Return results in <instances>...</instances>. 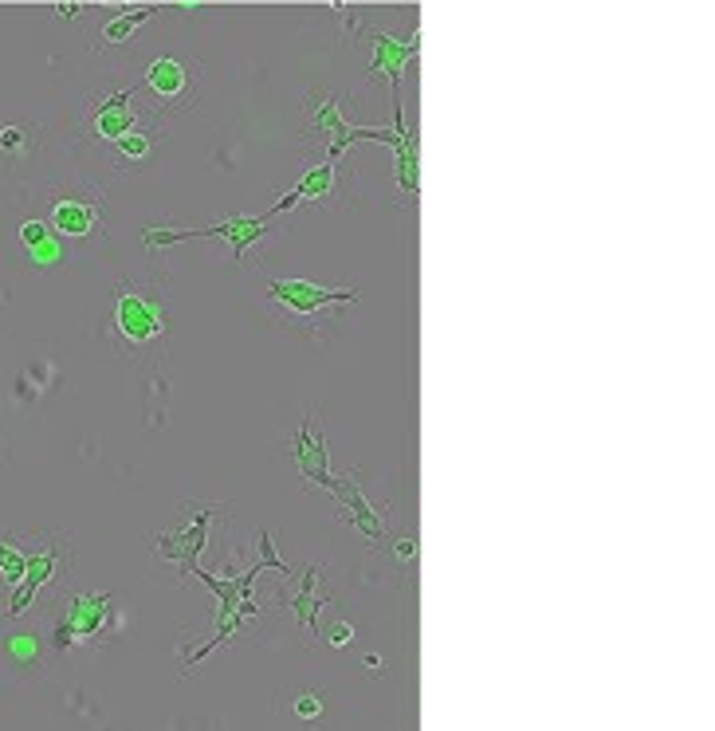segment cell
<instances>
[{"label":"cell","instance_id":"6da1fadb","mask_svg":"<svg viewBox=\"0 0 715 731\" xmlns=\"http://www.w3.org/2000/svg\"><path fill=\"white\" fill-rule=\"evenodd\" d=\"M146 87L158 107H185V102H193V95H189L193 91V71L181 60H170V55H161V60H154L146 67Z\"/></svg>","mask_w":715,"mask_h":731},{"label":"cell","instance_id":"4fadbf2b","mask_svg":"<svg viewBox=\"0 0 715 731\" xmlns=\"http://www.w3.org/2000/svg\"><path fill=\"white\" fill-rule=\"evenodd\" d=\"M102 609H107V594H87L71 613V629L75 633H95L98 622H102Z\"/></svg>","mask_w":715,"mask_h":731},{"label":"cell","instance_id":"5bb4252c","mask_svg":"<svg viewBox=\"0 0 715 731\" xmlns=\"http://www.w3.org/2000/svg\"><path fill=\"white\" fill-rule=\"evenodd\" d=\"M114 146H118V158H130V161H142L150 154V142L146 134H138V130H130V134H122V138H114Z\"/></svg>","mask_w":715,"mask_h":731},{"label":"cell","instance_id":"9c48e42d","mask_svg":"<svg viewBox=\"0 0 715 731\" xmlns=\"http://www.w3.org/2000/svg\"><path fill=\"white\" fill-rule=\"evenodd\" d=\"M330 181H334V165L327 161L323 170H311V173H307L303 181L295 185V193H287L275 208H271V213H287V208H295L299 201H323V197L330 193Z\"/></svg>","mask_w":715,"mask_h":731},{"label":"cell","instance_id":"7a4b0ae2","mask_svg":"<svg viewBox=\"0 0 715 731\" xmlns=\"http://www.w3.org/2000/svg\"><path fill=\"white\" fill-rule=\"evenodd\" d=\"M264 220H224V224H212V228H197V232H170V228H150L146 232V244L150 248H158V244H177V240H189V236H228L232 248H236V256H244L248 248H252V240H260L264 236Z\"/></svg>","mask_w":715,"mask_h":731},{"label":"cell","instance_id":"5b68a950","mask_svg":"<svg viewBox=\"0 0 715 731\" xmlns=\"http://www.w3.org/2000/svg\"><path fill=\"white\" fill-rule=\"evenodd\" d=\"M130 130H138V114H134V91H114V95H107L102 102H98L95 110V134L107 138V142H114V138L130 134Z\"/></svg>","mask_w":715,"mask_h":731},{"label":"cell","instance_id":"9a60e30c","mask_svg":"<svg viewBox=\"0 0 715 731\" xmlns=\"http://www.w3.org/2000/svg\"><path fill=\"white\" fill-rule=\"evenodd\" d=\"M260 566H271V570H279V574H291V566L275 554V543H271V531H264L260 535Z\"/></svg>","mask_w":715,"mask_h":731},{"label":"cell","instance_id":"8fae6325","mask_svg":"<svg viewBox=\"0 0 715 731\" xmlns=\"http://www.w3.org/2000/svg\"><path fill=\"white\" fill-rule=\"evenodd\" d=\"M55 228L63 232V236H87L91 232V220H95V208L91 205H79V201H63V205H55Z\"/></svg>","mask_w":715,"mask_h":731},{"label":"cell","instance_id":"277c9868","mask_svg":"<svg viewBox=\"0 0 715 731\" xmlns=\"http://www.w3.org/2000/svg\"><path fill=\"white\" fill-rule=\"evenodd\" d=\"M271 295H275L291 315H315L318 307L346 303V299H354L358 291H330V287H318V283H307V280H271Z\"/></svg>","mask_w":715,"mask_h":731},{"label":"cell","instance_id":"30bf717a","mask_svg":"<svg viewBox=\"0 0 715 731\" xmlns=\"http://www.w3.org/2000/svg\"><path fill=\"white\" fill-rule=\"evenodd\" d=\"M318 578H323V570H318V566H311V570H307V578H303V590H299L295 597H283V602H287V606L299 613V622H303L307 633H315L318 606L327 602V597H318Z\"/></svg>","mask_w":715,"mask_h":731},{"label":"cell","instance_id":"44dd1931","mask_svg":"<svg viewBox=\"0 0 715 731\" xmlns=\"http://www.w3.org/2000/svg\"><path fill=\"white\" fill-rule=\"evenodd\" d=\"M397 559L401 562H413V559H417V543H413V539H401V543H397Z\"/></svg>","mask_w":715,"mask_h":731},{"label":"cell","instance_id":"7402d4cb","mask_svg":"<svg viewBox=\"0 0 715 731\" xmlns=\"http://www.w3.org/2000/svg\"><path fill=\"white\" fill-rule=\"evenodd\" d=\"M60 16H79V4H60Z\"/></svg>","mask_w":715,"mask_h":731},{"label":"cell","instance_id":"2e32d148","mask_svg":"<svg viewBox=\"0 0 715 731\" xmlns=\"http://www.w3.org/2000/svg\"><path fill=\"white\" fill-rule=\"evenodd\" d=\"M318 712H323V700H318V696H299V700H295V716L299 719H315Z\"/></svg>","mask_w":715,"mask_h":731},{"label":"cell","instance_id":"7c38bea8","mask_svg":"<svg viewBox=\"0 0 715 731\" xmlns=\"http://www.w3.org/2000/svg\"><path fill=\"white\" fill-rule=\"evenodd\" d=\"M150 16H154V8H146V4H142V8H130V12H122L118 20H110V24L102 28V44H126L138 28L146 24Z\"/></svg>","mask_w":715,"mask_h":731},{"label":"cell","instance_id":"d6986e66","mask_svg":"<svg viewBox=\"0 0 715 731\" xmlns=\"http://www.w3.org/2000/svg\"><path fill=\"white\" fill-rule=\"evenodd\" d=\"M0 570L8 574V578H16L20 574V554L16 550H0Z\"/></svg>","mask_w":715,"mask_h":731},{"label":"cell","instance_id":"e0dca14e","mask_svg":"<svg viewBox=\"0 0 715 731\" xmlns=\"http://www.w3.org/2000/svg\"><path fill=\"white\" fill-rule=\"evenodd\" d=\"M20 236H24V244H32V248H39V252H51L48 244H44V224H32V220H28L24 228H20Z\"/></svg>","mask_w":715,"mask_h":731},{"label":"cell","instance_id":"ba28073f","mask_svg":"<svg viewBox=\"0 0 715 731\" xmlns=\"http://www.w3.org/2000/svg\"><path fill=\"white\" fill-rule=\"evenodd\" d=\"M295 460H299V468H303L307 480L323 484L327 491L334 487V476L327 472V449H323V437L315 440L311 425H303V433H299V452H295Z\"/></svg>","mask_w":715,"mask_h":731},{"label":"cell","instance_id":"3957f363","mask_svg":"<svg viewBox=\"0 0 715 731\" xmlns=\"http://www.w3.org/2000/svg\"><path fill=\"white\" fill-rule=\"evenodd\" d=\"M212 515H217V507H201V512L189 519V527H185V531H177V535H161V539H158V550L165 554V559L181 562V570H193V566H201V550H205V539H208V523H212Z\"/></svg>","mask_w":715,"mask_h":731},{"label":"cell","instance_id":"ffe728a7","mask_svg":"<svg viewBox=\"0 0 715 731\" xmlns=\"http://www.w3.org/2000/svg\"><path fill=\"white\" fill-rule=\"evenodd\" d=\"M346 641H354V629H350L346 622H338L334 629H330V645H338V649H342Z\"/></svg>","mask_w":715,"mask_h":731},{"label":"cell","instance_id":"ac0fdd59","mask_svg":"<svg viewBox=\"0 0 715 731\" xmlns=\"http://www.w3.org/2000/svg\"><path fill=\"white\" fill-rule=\"evenodd\" d=\"M0 146L20 154V150H24V130H20V126H4V130H0Z\"/></svg>","mask_w":715,"mask_h":731},{"label":"cell","instance_id":"52a82bcc","mask_svg":"<svg viewBox=\"0 0 715 731\" xmlns=\"http://www.w3.org/2000/svg\"><path fill=\"white\" fill-rule=\"evenodd\" d=\"M334 496H338V503H346V512H350V523L362 531L370 543H381V519H377L374 512H370V503L362 500V491H358V484L354 480H334V487H330Z\"/></svg>","mask_w":715,"mask_h":731},{"label":"cell","instance_id":"8992f818","mask_svg":"<svg viewBox=\"0 0 715 731\" xmlns=\"http://www.w3.org/2000/svg\"><path fill=\"white\" fill-rule=\"evenodd\" d=\"M118 327L130 342H150L161 334V315L134 291H118Z\"/></svg>","mask_w":715,"mask_h":731}]
</instances>
